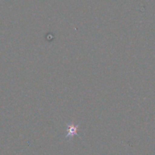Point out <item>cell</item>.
<instances>
[{"label": "cell", "instance_id": "1", "mask_svg": "<svg viewBox=\"0 0 155 155\" xmlns=\"http://www.w3.org/2000/svg\"><path fill=\"white\" fill-rule=\"evenodd\" d=\"M77 128L76 127H74V125H71L69 127V130H68V134L67 136H74V135H77Z\"/></svg>", "mask_w": 155, "mask_h": 155}]
</instances>
